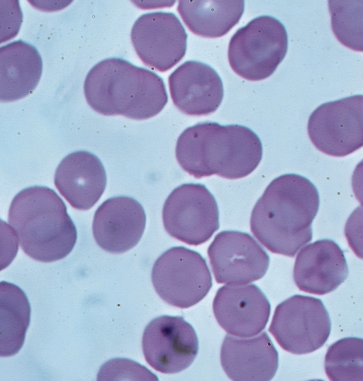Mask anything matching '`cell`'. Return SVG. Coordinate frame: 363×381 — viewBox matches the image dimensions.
Listing matches in <instances>:
<instances>
[{
  "mask_svg": "<svg viewBox=\"0 0 363 381\" xmlns=\"http://www.w3.org/2000/svg\"><path fill=\"white\" fill-rule=\"evenodd\" d=\"M315 186L297 174L274 179L256 202L250 229L269 251L294 257L312 239V222L319 207Z\"/></svg>",
  "mask_w": 363,
  "mask_h": 381,
  "instance_id": "obj_1",
  "label": "cell"
},
{
  "mask_svg": "<svg viewBox=\"0 0 363 381\" xmlns=\"http://www.w3.org/2000/svg\"><path fill=\"white\" fill-rule=\"evenodd\" d=\"M175 155L181 167L196 178L216 175L235 180L257 168L262 145L257 135L246 126L203 122L180 134Z\"/></svg>",
  "mask_w": 363,
  "mask_h": 381,
  "instance_id": "obj_2",
  "label": "cell"
},
{
  "mask_svg": "<svg viewBox=\"0 0 363 381\" xmlns=\"http://www.w3.org/2000/svg\"><path fill=\"white\" fill-rule=\"evenodd\" d=\"M84 93L95 111L135 120L156 116L168 100L164 81L159 75L118 57L103 60L89 71Z\"/></svg>",
  "mask_w": 363,
  "mask_h": 381,
  "instance_id": "obj_3",
  "label": "cell"
},
{
  "mask_svg": "<svg viewBox=\"0 0 363 381\" xmlns=\"http://www.w3.org/2000/svg\"><path fill=\"white\" fill-rule=\"evenodd\" d=\"M8 221L23 252L40 262L65 258L77 241V229L65 204L47 187L33 186L18 192L11 203Z\"/></svg>",
  "mask_w": 363,
  "mask_h": 381,
  "instance_id": "obj_4",
  "label": "cell"
},
{
  "mask_svg": "<svg viewBox=\"0 0 363 381\" xmlns=\"http://www.w3.org/2000/svg\"><path fill=\"white\" fill-rule=\"evenodd\" d=\"M287 33L277 18L261 16L239 28L228 50L229 64L241 77L258 81L272 75L284 58Z\"/></svg>",
  "mask_w": 363,
  "mask_h": 381,
  "instance_id": "obj_5",
  "label": "cell"
},
{
  "mask_svg": "<svg viewBox=\"0 0 363 381\" xmlns=\"http://www.w3.org/2000/svg\"><path fill=\"white\" fill-rule=\"evenodd\" d=\"M151 280L163 301L182 309L199 303L212 286L206 260L198 252L183 246L171 248L156 260Z\"/></svg>",
  "mask_w": 363,
  "mask_h": 381,
  "instance_id": "obj_6",
  "label": "cell"
},
{
  "mask_svg": "<svg viewBox=\"0 0 363 381\" xmlns=\"http://www.w3.org/2000/svg\"><path fill=\"white\" fill-rule=\"evenodd\" d=\"M331 329L329 314L319 299L294 295L277 305L269 332L285 350L296 355L322 347Z\"/></svg>",
  "mask_w": 363,
  "mask_h": 381,
  "instance_id": "obj_7",
  "label": "cell"
},
{
  "mask_svg": "<svg viewBox=\"0 0 363 381\" xmlns=\"http://www.w3.org/2000/svg\"><path fill=\"white\" fill-rule=\"evenodd\" d=\"M164 229L188 245L208 241L219 228V211L213 195L205 185L183 184L172 191L162 209Z\"/></svg>",
  "mask_w": 363,
  "mask_h": 381,
  "instance_id": "obj_8",
  "label": "cell"
},
{
  "mask_svg": "<svg viewBox=\"0 0 363 381\" xmlns=\"http://www.w3.org/2000/svg\"><path fill=\"white\" fill-rule=\"evenodd\" d=\"M308 133L322 153L344 157L363 147V95L321 104L311 114Z\"/></svg>",
  "mask_w": 363,
  "mask_h": 381,
  "instance_id": "obj_9",
  "label": "cell"
},
{
  "mask_svg": "<svg viewBox=\"0 0 363 381\" xmlns=\"http://www.w3.org/2000/svg\"><path fill=\"white\" fill-rule=\"evenodd\" d=\"M142 347L152 368L172 374L191 365L198 353L199 341L194 328L182 316L163 315L146 326Z\"/></svg>",
  "mask_w": 363,
  "mask_h": 381,
  "instance_id": "obj_10",
  "label": "cell"
},
{
  "mask_svg": "<svg viewBox=\"0 0 363 381\" xmlns=\"http://www.w3.org/2000/svg\"><path fill=\"white\" fill-rule=\"evenodd\" d=\"M213 273L219 284L240 285L261 279L269 257L250 234L237 231L218 233L208 248Z\"/></svg>",
  "mask_w": 363,
  "mask_h": 381,
  "instance_id": "obj_11",
  "label": "cell"
},
{
  "mask_svg": "<svg viewBox=\"0 0 363 381\" xmlns=\"http://www.w3.org/2000/svg\"><path fill=\"white\" fill-rule=\"evenodd\" d=\"M130 39L143 62L162 72L176 65L186 53L187 34L170 12L140 16L132 27Z\"/></svg>",
  "mask_w": 363,
  "mask_h": 381,
  "instance_id": "obj_12",
  "label": "cell"
},
{
  "mask_svg": "<svg viewBox=\"0 0 363 381\" xmlns=\"http://www.w3.org/2000/svg\"><path fill=\"white\" fill-rule=\"evenodd\" d=\"M270 304L255 285H224L213 302L218 324L227 333L238 337H250L260 333L270 315Z\"/></svg>",
  "mask_w": 363,
  "mask_h": 381,
  "instance_id": "obj_13",
  "label": "cell"
},
{
  "mask_svg": "<svg viewBox=\"0 0 363 381\" xmlns=\"http://www.w3.org/2000/svg\"><path fill=\"white\" fill-rule=\"evenodd\" d=\"M146 216L135 199L119 196L104 201L96 210L92 231L99 247L122 253L135 246L143 234Z\"/></svg>",
  "mask_w": 363,
  "mask_h": 381,
  "instance_id": "obj_14",
  "label": "cell"
},
{
  "mask_svg": "<svg viewBox=\"0 0 363 381\" xmlns=\"http://www.w3.org/2000/svg\"><path fill=\"white\" fill-rule=\"evenodd\" d=\"M174 104L189 116L213 113L223 97L222 80L211 66L189 60L179 66L168 78Z\"/></svg>",
  "mask_w": 363,
  "mask_h": 381,
  "instance_id": "obj_15",
  "label": "cell"
},
{
  "mask_svg": "<svg viewBox=\"0 0 363 381\" xmlns=\"http://www.w3.org/2000/svg\"><path fill=\"white\" fill-rule=\"evenodd\" d=\"M343 251L333 241L323 239L304 246L294 267V280L301 291L323 295L334 291L348 276Z\"/></svg>",
  "mask_w": 363,
  "mask_h": 381,
  "instance_id": "obj_16",
  "label": "cell"
},
{
  "mask_svg": "<svg viewBox=\"0 0 363 381\" xmlns=\"http://www.w3.org/2000/svg\"><path fill=\"white\" fill-rule=\"evenodd\" d=\"M220 363L235 381H267L274 376L278 353L266 332L251 338L226 335L220 348Z\"/></svg>",
  "mask_w": 363,
  "mask_h": 381,
  "instance_id": "obj_17",
  "label": "cell"
},
{
  "mask_svg": "<svg viewBox=\"0 0 363 381\" xmlns=\"http://www.w3.org/2000/svg\"><path fill=\"white\" fill-rule=\"evenodd\" d=\"M54 183L72 207L88 210L104 193L106 174L96 155L79 150L69 154L60 162L55 170Z\"/></svg>",
  "mask_w": 363,
  "mask_h": 381,
  "instance_id": "obj_18",
  "label": "cell"
},
{
  "mask_svg": "<svg viewBox=\"0 0 363 381\" xmlns=\"http://www.w3.org/2000/svg\"><path fill=\"white\" fill-rule=\"evenodd\" d=\"M43 71L38 50L21 40L0 48V99L13 101L32 93Z\"/></svg>",
  "mask_w": 363,
  "mask_h": 381,
  "instance_id": "obj_19",
  "label": "cell"
},
{
  "mask_svg": "<svg viewBox=\"0 0 363 381\" xmlns=\"http://www.w3.org/2000/svg\"><path fill=\"white\" fill-rule=\"evenodd\" d=\"M242 0H180L177 11L188 28L204 38L226 34L240 19Z\"/></svg>",
  "mask_w": 363,
  "mask_h": 381,
  "instance_id": "obj_20",
  "label": "cell"
},
{
  "mask_svg": "<svg viewBox=\"0 0 363 381\" xmlns=\"http://www.w3.org/2000/svg\"><path fill=\"white\" fill-rule=\"evenodd\" d=\"M1 357L17 353L21 348L29 326L30 307L18 286L2 281L0 284Z\"/></svg>",
  "mask_w": 363,
  "mask_h": 381,
  "instance_id": "obj_21",
  "label": "cell"
},
{
  "mask_svg": "<svg viewBox=\"0 0 363 381\" xmlns=\"http://www.w3.org/2000/svg\"><path fill=\"white\" fill-rule=\"evenodd\" d=\"M325 370L333 381H363V338L340 339L328 349Z\"/></svg>",
  "mask_w": 363,
  "mask_h": 381,
  "instance_id": "obj_22",
  "label": "cell"
},
{
  "mask_svg": "<svg viewBox=\"0 0 363 381\" xmlns=\"http://www.w3.org/2000/svg\"><path fill=\"white\" fill-rule=\"evenodd\" d=\"M331 27L345 47L363 52V0H330Z\"/></svg>",
  "mask_w": 363,
  "mask_h": 381,
  "instance_id": "obj_23",
  "label": "cell"
},
{
  "mask_svg": "<svg viewBox=\"0 0 363 381\" xmlns=\"http://www.w3.org/2000/svg\"><path fill=\"white\" fill-rule=\"evenodd\" d=\"M345 235L350 248L363 260V206L357 207L348 217Z\"/></svg>",
  "mask_w": 363,
  "mask_h": 381,
  "instance_id": "obj_24",
  "label": "cell"
},
{
  "mask_svg": "<svg viewBox=\"0 0 363 381\" xmlns=\"http://www.w3.org/2000/svg\"><path fill=\"white\" fill-rule=\"evenodd\" d=\"M353 193L358 201L363 206V160L355 167L352 176Z\"/></svg>",
  "mask_w": 363,
  "mask_h": 381,
  "instance_id": "obj_25",
  "label": "cell"
}]
</instances>
